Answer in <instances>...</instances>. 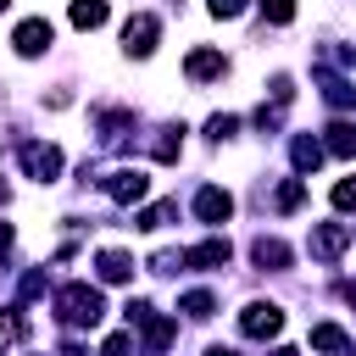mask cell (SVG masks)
<instances>
[{
	"label": "cell",
	"mask_w": 356,
	"mask_h": 356,
	"mask_svg": "<svg viewBox=\"0 0 356 356\" xmlns=\"http://www.w3.org/2000/svg\"><path fill=\"white\" fill-rule=\"evenodd\" d=\"M323 150L350 161V156H356V122H345V117H339V122H328V139H323Z\"/></svg>",
	"instance_id": "obj_15"
},
{
	"label": "cell",
	"mask_w": 356,
	"mask_h": 356,
	"mask_svg": "<svg viewBox=\"0 0 356 356\" xmlns=\"http://www.w3.org/2000/svg\"><path fill=\"white\" fill-rule=\"evenodd\" d=\"M56 317H61L67 328H95V323L106 317V300H100L95 284H61V289H56Z\"/></svg>",
	"instance_id": "obj_1"
},
{
	"label": "cell",
	"mask_w": 356,
	"mask_h": 356,
	"mask_svg": "<svg viewBox=\"0 0 356 356\" xmlns=\"http://www.w3.org/2000/svg\"><path fill=\"white\" fill-rule=\"evenodd\" d=\"M100 356H134V339H128V334H111V339L100 345Z\"/></svg>",
	"instance_id": "obj_26"
},
{
	"label": "cell",
	"mask_w": 356,
	"mask_h": 356,
	"mask_svg": "<svg viewBox=\"0 0 356 356\" xmlns=\"http://www.w3.org/2000/svg\"><path fill=\"white\" fill-rule=\"evenodd\" d=\"M100 189H106L117 206H139V200L150 195V172H145V167H117V172L100 178Z\"/></svg>",
	"instance_id": "obj_2"
},
{
	"label": "cell",
	"mask_w": 356,
	"mask_h": 356,
	"mask_svg": "<svg viewBox=\"0 0 356 356\" xmlns=\"http://www.w3.org/2000/svg\"><path fill=\"white\" fill-rule=\"evenodd\" d=\"M67 17H72V28H83V33H89V28H100V22H106V0H72V11H67Z\"/></svg>",
	"instance_id": "obj_16"
},
{
	"label": "cell",
	"mask_w": 356,
	"mask_h": 356,
	"mask_svg": "<svg viewBox=\"0 0 356 356\" xmlns=\"http://www.w3.org/2000/svg\"><path fill=\"white\" fill-rule=\"evenodd\" d=\"M184 72H189L195 83H211V78H222V72H228V61H222V50H206V44H200V50H189Z\"/></svg>",
	"instance_id": "obj_11"
},
{
	"label": "cell",
	"mask_w": 356,
	"mask_h": 356,
	"mask_svg": "<svg viewBox=\"0 0 356 356\" xmlns=\"http://www.w3.org/2000/svg\"><path fill=\"white\" fill-rule=\"evenodd\" d=\"M184 267V250H156L150 256V273H178Z\"/></svg>",
	"instance_id": "obj_24"
},
{
	"label": "cell",
	"mask_w": 356,
	"mask_h": 356,
	"mask_svg": "<svg viewBox=\"0 0 356 356\" xmlns=\"http://www.w3.org/2000/svg\"><path fill=\"white\" fill-rule=\"evenodd\" d=\"M345 300H350V306H356V284H345Z\"/></svg>",
	"instance_id": "obj_32"
},
{
	"label": "cell",
	"mask_w": 356,
	"mask_h": 356,
	"mask_svg": "<svg viewBox=\"0 0 356 356\" xmlns=\"http://www.w3.org/2000/svg\"><path fill=\"white\" fill-rule=\"evenodd\" d=\"M206 356H239V350H222V345H211V350H206Z\"/></svg>",
	"instance_id": "obj_31"
},
{
	"label": "cell",
	"mask_w": 356,
	"mask_h": 356,
	"mask_svg": "<svg viewBox=\"0 0 356 356\" xmlns=\"http://www.w3.org/2000/svg\"><path fill=\"white\" fill-rule=\"evenodd\" d=\"M256 6H261V17H267V22H278V28H284V22H295V0H256Z\"/></svg>",
	"instance_id": "obj_21"
},
{
	"label": "cell",
	"mask_w": 356,
	"mask_h": 356,
	"mask_svg": "<svg viewBox=\"0 0 356 356\" xmlns=\"http://www.w3.org/2000/svg\"><path fill=\"white\" fill-rule=\"evenodd\" d=\"M334 206L339 211H356V178H339L334 184Z\"/></svg>",
	"instance_id": "obj_25"
},
{
	"label": "cell",
	"mask_w": 356,
	"mask_h": 356,
	"mask_svg": "<svg viewBox=\"0 0 356 356\" xmlns=\"http://www.w3.org/2000/svg\"><path fill=\"white\" fill-rule=\"evenodd\" d=\"M0 11H6V0H0Z\"/></svg>",
	"instance_id": "obj_34"
},
{
	"label": "cell",
	"mask_w": 356,
	"mask_h": 356,
	"mask_svg": "<svg viewBox=\"0 0 356 356\" xmlns=\"http://www.w3.org/2000/svg\"><path fill=\"white\" fill-rule=\"evenodd\" d=\"M0 200H6V178H0Z\"/></svg>",
	"instance_id": "obj_33"
},
{
	"label": "cell",
	"mask_w": 356,
	"mask_h": 356,
	"mask_svg": "<svg viewBox=\"0 0 356 356\" xmlns=\"http://www.w3.org/2000/svg\"><path fill=\"white\" fill-rule=\"evenodd\" d=\"M0 334H6V339H22V334H28V323H22V312H17V306H6V312H0Z\"/></svg>",
	"instance_id": "obj_23"
},
{
	"label": "cell",
	"mask_w": 356,
	"mask_h": 356,
	"mask_svg": "<svg viewBox=\"0 0 356 356\" xmlns=\"http://www.w3.org/2000/svg\"><path fill=\"white\" fill-rule=\"evenodd\" d=\"M178 312H184V317H195V323H206V317H211V312H217V300H211V295H206V289H189V295H184V300H178Z\"/></svg>",
	"instance_id": "obj_18"
},
{
	"label": "cell",
	"mask_w": 356,
	"mask_h": 356,
	"mask_svg": "<svg viewBox=\"0 0 356 356\" xmlns=\"http://www.w3.org/2000/svg\"><path fill=\"white\" fill-rule=\"evenodd\" d=\"M250 261H256L261 273H284V267H289V245H284V239H267V234H261V239L250 245Z\"/></svg>",
	"instance_id": "obj_13"
},
{
	"label": "cell",
	"mask_w": 356,
	"mask_h": 356,
	"mask_svg": "<svg viewBox=\"0 0 356 356\" xmlns=\"http://www.w3.org/2000/svg\"><path fill=\"white\" fill-rule=\"evenodd\" d=\"M178 217V200H156V206H145L139 211V222L134 228H161V222H172Z\"/></svg>",
	"instance_id": "obj_19"
},
{
	"label": "cell",
	"mask_w": 356,
	"mask_h": 356,
	"mask_svg": "<svg viewBox=\"0 0 356 356\" xmlns=\"http://www.w3.org/2000/svg\"><path fill=\"white\" fill-rule=\"evenodd\" d=\"M239 11H245V0H211V17H222V22L239 17Z\"/></svg>",
	"instance_id": "obj_27"
},
{
	"label": "cell",
	"mask_w": 356,
	"mask_h": 356,
	"mask_svg": "<svg viewBox=\"0 0 356 356\" xmlns=\"http://www.w3.org/2000/svg\"><path fill=\"white\" fill-rule=\"evenodd\" d=\"M239 328H245L250 339H273V334L284 328V312H278L273 300H250V306L239 312Z\"/></svg>",
	"instance_id": "obj_6"
},
{
	"label": "cell",
	"mask_w": 356,
	"mask_h": 356,
	"mask_svg": "<svg viewBox=\"0 0 356 356\" xmlns=\"http://www.w3.org/2000/svg\"><path fill=\"white\" fill-rule=\"evenodd\" d=\"M95 267H100V284H128L134 278V256L128 250H100Z\"/></svg>",
	"instance_id": "obj_14"
},
{
	"label": "cell",
	"mask_w": 356,
	"mask_h": 356,
	"mask_svg": "<svg viewBox=\"0 0 356 356\" xmlns=\"http://www.w3.org/2000/svg\"><path fill=\"white\" fill-rule=\"evenodd\" d=\"M300 200H306V184H300V178H284V184H278V195H273V206H278V211H295Z\"/></svg>",
	"instance_id": "obj_20"
},
{
	"label": "cell",
	"mask_w": 356,
	"mask_h": 356,
	"mask_svg": "<svg viewBox=\"0 0 356 356\" xmlns=\"http://www.w3.org/2000/svg\"><path fill=\"white\" fill-rule=\"evenodd\" d=\"M312 345H317V350H328V356H339V350H350V339H345V328H334V323H317V328H312Z\"/></svg>",
	"instance_id": "obj_17"
},
{
	"label": "cell",
	"mask_w": 356,
	"mask_h": 356,
	"mask_svg": "<svg viewBox=\"0 0 356 356\" xmlns=\"http://www.w3.org/2000/svg\"><path fill=\"white\" fill-rule=\"evenodd\" d=\"M195 217H200V222H228V217H234V195L217 189V184H206V189L195 195Z\"/></svg>",
	"instance_id": "obj_9"
},
{
	"label": "cell",
	"mask_w": 356,
	"mask_h": 356,
	"mask_svg": "<svg viewBox=\"0 0 356 356\" xmlns=\"http://www.w3.org/2000/svg\"><path fill=\"white\" fill-rule=\"evenodd\" d=\"M156 33H161V22H156L150 11H139V17L122 22V50H128V56H150V50H156Z\"/></svg>",
	"instance_id": "obj_7"
},
{
	"label": "cell",
	"mask_w": 356,
	"mask_h": 356,
	"mask_svg": "<svg viewBox=\"0 0 356 356\" xmlns=\"http://www.w3.org/2000/svg\"><path fill=\"white\" fill-rule=\"evenodd\" d=\"M345 245H350V222H317L312 228V256L317 261H334Z\"/></svg>",
	"instance_id": "obj_8"
},
{
	"label": "cell",
	"mask_w": 356,
	"mask_h": 356,
	"mask_svg": "<svg viewBox=\"0 0 356 356\" xmlns=\"http://www.w3.org/2000/svg\"><path fill=\"white\" fill-rule=\"evenodd\" d=\"M11 250V222H0V256Z\"/></svg>",
	"instance_id": "obj_29"
},
{
	"label": "cell",
	"mask_w": 356,
	"mask_h": 356,
	"mask_svg": "<svg viewBox=\"0 0 356 356\" xmlns=\"http://www.w3.org/2000/svg\"><path fill=\"white\" fill-rule=\"evenodd\" d=\"M11 44H17V56H44L50 44H56V28L44 22V17H28V22H17V33H11Z\"/></svg>",
	"instance_id": "obj_5"
},
{
	"label": "cell",
	"mask_w": 356,
	"mask_h": 356,
	"mask_svg": "<svg viewBox=\"0 0 356 356\" xmlns=\"http://www.w3.org/2000/svg\"><path fill=\"white\" fill-rule=\"evenodd\" d=\"M228 239H200V245H189L184 250V267H195V273H211V267H228Z\"/></svg>",
	"instance_id": "obj_10"
},
{
	"label": "cell",
	"mask_w": 356,
	"mask_h": 356,
	"mask_svg": "<svg viewBox=\"0 0 356 356\" xmlns=\"http://www.w3.org/2000/svg\"><path fill=\"white\" fill-rule=\"evenodd\" d=\"M206 134H211V139L222 145V139H234V134H239V117H228V111H217V117L206 122Z\"/></svg>",
	"instance_id": "obj_22"
},
{
	"label": "cell",
	"mask_w": 356,
	"mask_h": 356,
	"mask_svg": "<svg viewBox=\"0 0 356 356\" xmlns=\"http://www.w3.org/2000/svg\"><path fill=\"white\" fill-rule=\"evenodd\" d=\"M128 323L134 328H145V339H150V350H161L167 339H172V317H161L150 300H128Z\"/></svg>",
	"instance_id": "obj_4"
},
{
	"label": "cell",
	"mask_w": 356,
	"mask_h": 356,
	"mask_svg": "<svg viewBox=\"0 0 356 356\" xmlns=\"http://www.w3.org/2000/svg\"><path fill=\"white\" fill-rule=\"evenodd\" d=\"M17 156H22V172H28V178H39V184L61 178V150H56V145H44V139H28Z\"/></svg>",
	"instance_id": "obj_3"
},
{
	"label": "cell",
	"mask_w": 356,
	"mask_h": 356,
	"mask_svg": "<svg viewBox=\"0 0 356 356\" xmlns=\"http://www.w3.org/2000/svg\"><path fill=\"white\" fill-rule=\"evenodd\" d=\"M44 289V273H22V300H33Z\"/></svg>",
	"instance_id": "obj_28"
},
{
	"label": "cell",
	"mask_w": 356,
	"mask_h": 356,
	"mask_svg": "<svg viewBox=\"0 0 356 356\" xmlns=\"http://www.w3.org/2000/svg\"><path fill=\"white\" fill-rule=\"evenodd\" d=\"M323 156H328L323 139H312V134H295V139H289V161H295V172H317Z\"/></svg>",
	"instance_id": "obj_12"
},
{
	"label": "cell",
	"mask_w": 356,
	"mask_h": 356,
	"mask_svg": "<svg viewBox=\"0 0 356 356\" xmlns=\"http://www.w3.org/2000/svg\"><path fill=\"white\" fill-rule=\"evenodd\" d=\"M273 356H300V350H295V345H278V350H273Z\"/></svg>",
	"instance_id": "obj_30"
}]
</instances>
